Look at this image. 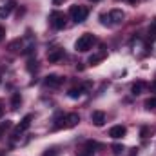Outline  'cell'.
<instances>
[{
	"label": "cell",
	"mask_w": 156,
	"mask_h": 156,
	"mask_svg": "<svg viewBox=\"0 0 156 156\" xmlns=\"http://www.w3.org/2000/svg\"><path fill=\"white\" fill-rule=\"evenodd\" d=\"M94 42H96L94 35H91V33H83V35L75 42V49H76L78 53H85V51H89V49L94 45Z\"/></svg>",
	"instance_id": "6da1fadb"
},
{
	"label": "cell",
	"mask_w": 156,
	"mask_h": 156,
	"mask_svg": "<svg viewBox=\"0 0 156 156\" xmlns=\"http://www.w3.org/2000/svg\"><path fill=\"white\" fill-rule=\"evenodd\" d=\"M58 154V151H56V147H53V149H47L45 153H44V156H56Z\"/></svg>",
	"instance_id": "44dd1931"
},
{
	"label": "cell",
	"mask_w": 156,
	"mask_h": 156,
	"mask_svg": "<svg viewBox=\"0 0 156 156\" xmlns=\"http://www.w3.org/2000/svg\"><path fill=\"white\" fill-rule=\"evenodd\" d=\"M69 15H71V18H73L76 24H82V22H85V20H87L89 11H87V7H83V5H71Z\"/></svg>",
	"instance_id": "7a4b0ae2"
},
{
	"label": "cell",
	"mask_w": 156,
	"mask_h": 156,
	"mask_svg": "<svg viewBox=\"0 0 156 156\" xmlns=\"http://www.w3.org/2000/svg\"><path fill=\"white\" fill-rule=\"evenodd\" d=\"M64 83V78L58 76V75H49V76H45L44 80V85L45 87H60Z\"/></svg>",
	"instance_id": "8992f818"
},
{
	"label": "cell",
	"mask_w": 156,
	"mask_h": 156,
	"mask_svg": "<svg viewBox=\"0 0 156 156\" xmlns=\"http://www.w3.org/2000/svg\"><path fill=\"white\" fill-rule=\"evenodd\" d=\"M151 91H153V93H156V80L151 83Z\"/></svg>",
	"instance_id": "cb8c5ba5"
},
{
	"label": "cell",
	"mask_w": 156,
	"mask_h": 156,
	"mask_svg": "<svg viewBox=\"0 0 156 156\" xmlns=\"http://www.w3.org/2000/svg\"><path fill=\"white\" fill-rule=\"evenodd\" d=\"M20 47H22V40H20V38L13 40V42H11V44L7 45V49H9V51H18Z\"/></svg>",
	"instance_id": "9a60e30c"
},
{
	"label": "cell",
	"mask_w": 156,
	"mask_h": 156,
	"mask_svg": "<svg viewBox=\"0 0 156 156\" xmlns=\"http://www.w3.org/2000/svg\"><path fill=\"white\" fill-rule=\"evenodd\" d=\"M49 22L55 29H64L66 27V15L62 11H51L49 15Z\"/></svg>",
	"instance_id": "3957f363"
},
{
	"label": "cell",
	"mask_w": 156,
	"mask_h": 156,
	"mask_svg": "<svg viewBox=\"0 0 156 156\" xmlns=\"http://www.w3.org/2000/svg\"><path fill=\"white\" fill-rule=\"evenodd\" d=\"M107 18H109V26H118V24H122V22H123L125 15H123V11H122V9H113V11L107 15Z\"/></svg>",
	"instance_id": "5b68a950"
},
{
	"label": "cell",
	"mask_w": 156,
	"mask_h": 156,
	"mask_svg": "<svg viewBox=\"0 0 156 156\" xmlns=\"http://www.w3.org/2000/svg\"><path fill=\"white\" fill-rule=\"evenodd\" d=\"M20 104H22V96H20L18 93H15L13 98H11V109H18Z\"/></svg>",
	"instance_id": "5bb4252c"
},
{
	"label": "cell",
	"mask_w": 156,
	"mask_h": 156,
	"mask_svg": "<svg viewBox=\"0 0 156 156\" xmlns=\"http://www.w3.org/2000/svg\"><path fill=\"white\" fill-rule=\"evenodd\" d=\"M67 94H69V98H80L83 94V87H71L67 91Z\"/></svg>",
	"instance_id": "7c38bea8"
},
{
	"label": "cell",
	"mask_w": 156,
	"mask_h": 156,
	"mask_svg": "<svg viewBox=\"0 0 156 156\" xmlns=\"http://www.w3.org/2000/svg\"><path fill=\"white\" fill-rule=\"evenodd\" d=\"M4 37H5V27H4V26H0V42L4 40Z\"/></svg>",
	"instance_id": "603a6c76"
},
{
	"label": "cell",
	"mask_w": 156,
	"mask_h": 156,
	"mask_svg": "<svg viewBox=\"0 0 156 156\" xmlns=\"http://www.w3.org/2000/svg\"><path fill=\"white\" fill-rule=\"evenodd\" d=\"M125 133H127V129H125L123 125H113V127L109 129V136H111L113 140H120V138H123Z\"/></svg>",
	"instance_id": "ba28073f"
},
{
	"label": "cell",
	"mask_w": 156,
	"mask_h": 156,
	"mask_svg": "<svg viewBox=\"0 0 156 156\" xmlns=\"http://www.w3.org/2000/svg\"><path fill=\"white\" fill-rule=\"evenodd\" d=\"M144 87H145V83H144V82H134V83L131 85V93L136 96V94H140V93H142V89H144Z\"/></svg>",
	"instance_id": "4fadbf2b"
},
{
	"label": "cell",
	"mask_w": 156,
	"mask_h": 156,
	"mask_svg": "<svg viewBox=\"0 0 156 156\" xmlns=\"http://www.w3.org/2000/svg\"><path fill=\"white\" fill-rule=\"evenodd\" d=\"M127 2H129V4H136L138 0H127Z\"/></svg>",
	"instance_id": "484cf974"
},
{
	"label": "cell",
	"mask_w": 156,
	"mask_h": 156,
	"mask_svg": "<svg viewBox=\"0 0 156 156\" xmlns=\"http://www.w3.org/2000/svg\"><path fill=\"white\" fill-rule=\"evenodd\" d=\"M96 147H98V144H96V142H87V144H85V153H87V154H91V153H94L93 149H96Z\"/></svg>",
	"instance_id": "ac0fdd59"
},
{
	"label": "cell",
	"mask_w": 156,
	"mask_h": 156,
	"mask_svg": "<svg viewBox=\"0 0 156 156\" xmlns=\"http://www.w3.org/2000/svg\"><path fill=\"white\" fill-rule=\"evenodd\" d=\"M144 105H145V109H149V111H151V109H156V96H151V98H147Z\"/></svg>",
	"instance_id": "2e32d148"
},
{
	"label": "cell",
	"mask_w": 156,
	"mask_h": 156,
	"mask_svg": "<svg viewBox=\"0 0 156 156\" xmlns=\"http://www.w3.org/2000/svg\"><path fill=\"white\" fill-rule=\"evenodd\" d=\"M2 113H4V102L0 100V116H2Z\"/></svg>",
	"instance_id": "d4e9b609"
},
{
	"label": "cell",
	"mask_w": 156,
	"mask_h": 156,
	"mask_svg": "<svg viewBox=\"0 0 156 156\" xmlns=\"http://www.w3.org/2000/svg\"><path fill=\"white\" fill-rule=\"evenodd\" d=\"M9 127H11V122H9V120H5V122H2V123H0V138L5 134V131H7Z\"/></svg>",
	"instance_id": "e0dca14e"
},
{
	"label": "cell",
	"mask_w": 156,
	"mask_h": 156,
	"mask_svg": "<svg viewBox=\"0 0 156 156\" xmlns=\"http://www.w3.org/2000/svg\"><path fill=\"white\" fill-rule=\"evenodd\" d=\"M64 58V49H60V47H55V49H51L49 53H47V60L51 62V64H56V62H60Z\"/></svg>",
	"instance_id": "52a82bcc"
},
{
	"label": "cell",
	"mask_w": 156,
	"mask_h": 156,
	"mask_svg": "<svg viewBox=\"0 0 156 156\" xmlns=\"http://www.w3.org/2000/svg\"><path fill=\"white\" fill-rule=\"evenodd\" d=\"M91 122H93L96 127H102V125L105 123V113H104V111H93Z\"/></svg>",
	"instance_id": "9c48e42d"
},
{
	"label": "cell",
	"mask_w": 156,
	"mask_h": 156,
	"mask_svg": "<svg viewBox=\"0 0 156 156\" xmlns=\"http://www.w3.org/2000/svg\"><path fill=\"white\" fill-rule=\"evenodd\" d=\"M31 120H33L31 115H26V116L20 120V123H18V127H16V131H15V134H13V140H18V138H20V134H22L24 131H27V129H29Z\"/></svg>",
	"instance_id": "277c9868"
},
{
	"label": "cell",
	"mask_w": 156,
	"mask_h": 156,
	"mask_svg": "<svg viewBox=\"0 0 156 156\" xmlns=\"http://www.w3.org/2000/svg\"><path fill=\"white\" fill-rule=\"evenodd\" d=\"M11 9H13V5H7V7H0V18H5V16L11 13Z\"/></svg>",
	"instance_id": "d6986e66"
},
{
	"label": "cell",
	"mask_w": 156,
	"mask_h": 156,
	"mask_svg": "<svg viewBox=\"0 0 156 156\" xmlns=\"http://www.w3.org/2000/svg\"><path fill=\"white\" fill-rule=\"evenodd\" d=\"M91 2H98V0H91Z\"/></svg>",
	"instance_id": "4316f807"
},
{
	"label": "cell",
	"mask_w": 156,
	"mask_h": 156,
	"mask_svg": "<svg viewBox=\"0 0 156 156\" xmlns=\"http://www.w3.org/2000/svg\"><path fill=\"white\" fill-rule=\"evenodd\" d=\"M122 151H123L122 145H113V153H115V154H122Z\"/></svg>",
	"instance_id": "7402d4cb"
},
{
	"label": "cell",
	"mask_w": 156,
	"mask_h": 156,
	"mask_svg": "<svg viewBox=\"0 0 156 156\" xmlns=\"http://www.w3.org/2000/svg\"><path fill=\"white\" fill-rule=\"evenodd\" d=\"M105 55H107L105 51H102V53H98V55H91V56H89V64H91V66H96L98 62H102V60L105 58Z\"/></svg>",
	"instance_id": "8fae6325"
},
{
	"label": "cell",
	"mask_w": 156,
	"mask_h": 156,
	"mask_svg": "<svg viewBox=\"0 0 156 156\" xmlns=\"http://www.w3.org/2000/svg\"><path fill=\"white\" fill-rule=\"evenodd\" d=\"M149 40H151V42H154L156 40V22L149 27Z\"/></svg>",
	"instance_id": "ffe728a7"
},
{
	"label": "cell",
	"mask_w": 156,
	"mask_h": 156,
	"mask_svg": "<svg viewBox=\"0 0 156 156\" xmlns=\"http://www.w3.org/2000/svg\"><path fill=\"white\" fill-rule=\"evenodd\" d=\"M78 122H80V116H78L76 113H69V115H66V118H64V127L71 129V127L76 125Z\"/></svg>",
	"instance_id": "30bf717a"
}]
</instances>
